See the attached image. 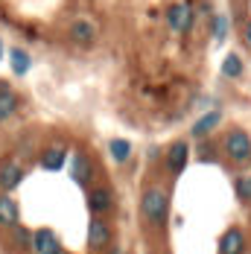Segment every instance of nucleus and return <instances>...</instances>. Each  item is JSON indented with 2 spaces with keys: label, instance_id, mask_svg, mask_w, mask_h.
Here are the masks:
<instances>
[{
  "label": "nucleus",
  "instance_id": "f257e3e1",
  "mask_svg": "<svg viewBox=\"0 0 251 254\" xmlns=\"http://www.w3.org/2000/svg\"><path fill=\"white\" fill-rule=\"evenodd\" d=\"M140 210H143L146 222H152V225H164V222H167V210H170L167 193H164L161 187H149V190L143 193V199H140Z\"/></svg>",
  "mask_w": 251,
  "mask_h": 254
},
{
  "label": "nucleus",
  "instance_id": "f03ea898",
  "mask_svg": "<svg viewBox=\"0 0 251 254\" xmlns=\"http://www.w3.org/2000/svg\"><path fill=\"white\" fill-rule=\"evenodd\" d=\"M225 152L234 164H249L251 161V137L243 128H234L225 134Z\"/></svg>",
  "mask_w": 251,
  "mask_h": 254
},
{
  "label": "nucleus",
  "instance_id": "7ed1b4c3",
  "mask_svg": "<svg viewBox=\"0 0 251 254\" xmlns=\"http://www.w3.org/2000/svg\"><path fill=\"white\" fill-rule=\"evenodd\" d=\"M167 24L173 32H187L193 26V6L187 0H178V3H170L167 9Z\"/></svg>",
  "mask_w": 251,
  "mask_h": 254
},
{
  "label": "nucleus",
  "instance_id": "20e7f679",
  "mask_svg": "<svg viewBox=\"0 0 251 254\" xmlns=\"http://www.w3.org/2000/svg\"><path fill=\"white\" fill-rule=\"evenodd\" d=\"M32 252L35 254H62V246H59V240H56V234L50 228H41V231H35V237H32Z\"/></svg>",
  "mask_w": 251,
  "mask_h": 254
},
{
  "label": "nucleus",
  "instance_id": "39448f33",
  "mask_svg": "<svg viewBox=\"0 0 251 254\" xmlns=\"http://www.w3.org/2000/svg\"><path fill=\"white\" fill-rule=\"evenodd\" d=\"M21 181H24V170H21L15 161H3V164H0V190H3V193L15 190Z\"/></svg>",
  "mask_w": 251,
  "mask_h": 254
},
{
  "label": "nucleus",
  "instance_id": "423d86ee",
  "mask_svg": "<svg viewBox=\"0 0 251 254\" xmlns=\"http://www.w3.org/2000/svg\"><path fill=\"white\" fill-rule=\"evenodd\" d=\"M187 158H190V146L184 140H176L170 149H167V170L170 173H181L187 167Z\"/></svg>",
  "mask_w": 251,
  "mask_h": 254
},
{
  "label": "nucleus",
  "instance_id": "0eeeda50",
  "mask_svg": "<svg viewBox=\"0 0 251 254\" xmlns=\"http://www.w3.org/2000/svg\"><path fill=\"white\" fill-rule=\"evenodd\" d=\"M70 170H73V181H79L82 187H88L91 184V178H94V167H91V158L85 152H76L70 158Z\"/></svg>",
  "mask_w": 251,
  "mask_h": 254
},
{
  "label": "nucleus",
  "instance_id": "6e6552de",
  "mask_svg": "<svg viewBox=\"0 0 251 254\" xmlns=\"http://www.w3.org/2000/svg\"><path fill=\"white\" fill-rule=\"evenodd\" d=\"M246 252V237L240 228H228L219 237V254H243Z\"/></svg>",
  "mask_w": 251,
  "mask_h": 254
},
{
  "label": "nucleus",
  "instance_id": "1a4fd4ad",
  "mask_svg": "<svg viewBox=\"0 0 251 254\" xmlns=\"http://www.w3.org/2000/svg\"><path fill=\"white\" fill-rule=\"evenodd\" d=\"M70 38H73L76 44H94V38H97V26L91 24V21H85V18H79L70 24Z\"/></svg>",
  "mask_w": 251,
  "mask_h": 254
},
{
  "label": "nucleus",
  "instance_id": "9d476101",
  "mask_svg": "<svg viewBox=\"0 0 251 254\" xmlns=\"http://www.w3.org/2000/svg\"><path fill=\"white\" fill-rule=\"evenodd\" d=\"M108 240H111L108 225H105L102 219H94V222L88 225V246H91V249H105V246H108Z\"/></svg>",
  "mask_w": 251,
  "mask_h": 254
},
{
  "label": "nucleus",
  "instance_id": "9b49d317",
  "mask_svg": "<svg viewBox=\"0 0 251 254\" xmlns=\"http://www.w3.org/2000/svg\"><path fill=\"white\" fill-rule=\"evenodd\" d=\"M0 225L3 228L18 225V202L9 193H0Z\"/></svg>",
  "mask_w": 251,
  "mask_h": 254
},
{
  "label": "nucleus",
  "instance_id": "f8f14e48",
  "mask_svg": "<svg viewBox=\"0 0 251 254\" xmlns=\"http://www.w3.org/2000/svg\"><path fill=\"white\" fill-rule=\"evenodd\" d=\"M15 108H18V94L6 82H0V123H6L15 114Z\"/></svg>",
  "mask_w": 251,
  "mask_h": 254
},
{
  "label": "nucleus",
  "instance_id": "ddd939ff",
  "mask_svg": "<svg viewBox=\"0 0 251 254\" xmlns=\"http://www.w3.org/2000/svg\"><path fill=\"white\" fill-rule=\"evenodd\" d=\"M88 207L94 213H105L111 207V190L108 187H91L88 190Z\"/></svg>",
  "mask_w": 251,
  "mask_h": 254
},
{
  "label": "nucleus",
  "instance_id": "4468645a",
  "mask_svg": "<svg viewBox=\"0 0 251 254\" xmlns=\"http://www.w3.org/2000/svg\"><path fill=\"white\" fill-rule=\"evenodd\" d=\"M219 120H222L219 111H207V114H201L199 120L193 123V134H196V137H207L213 128L219 126Z\"/></svg>",
  "mask_w": 251,
  "mask_h": 254
},
{
  "label": "nucleus",
  "instance_id": "2eb2a0df",
  "mask_svg": "<svg viewBox=\"0 0 251 254\" xmlns=\"http://www.w3.org/2000/svg\"><path fill=\"white\" fill-rule=\"evenodd\" d=\"M9 64H12V73L24 76L26 70L32 67V59H29V53H26V50H21V47H12V50H9Z\"/></svg>",
  "mask_w": 251,
  "mask_h": 254
},
{
  "label": "nucleus",
  "instance_id": "dca6fc26",
  "mask_svg": "<svg viewBox=\"0 0 251 254\" xmlns=\"http://www.w3.org/2000/svg\"><path fill=\"white\" fill-rule=\"evenodd\" d=\"M64 158H67V155H64V149H62V146H50V149H47V152L41 155V167H44V170H62V167H64Z\"/></svg>",
  "mask_w": 251,
  "mask_h": 254
},
{
  "label": "nucleus",
  "instance_id": "f3484780",
  "mask_svg": "<svg viewBox=\"0 0 251 254\" xmlns=\"http://www.w3.org/2000/svg\"><path fill=\"white\" fill-rule=\"evenodd\" d=\"M222 73H225L228 79L243 76V59H240L237 53H228L225 59H222Z\"/></svg>",
  "mask_w": 251,
  "mask_h": 254
},
{
  "label": "nucleus",
  "instance_id": "a211bd4d",
  "mask_svg": "<svg viewBox=\"0 0 251 254\" xmlns=\"http://www.w3.org/2000/svg\"><path fill=\"white\" fill-rule=\"evenodd\" d=\"M108 152H111V158H114L117 164H123L126 158L131 155V143H128V140H123V137H114V140L108 143Z\"/></svg>",
  "mask_w": 251,
  "mask_h": 254
},
{
  "label": "nucleus",
  "instance_id": "6ab92c4d",
  "mask_svg": "<svg viewBox=\"0 0 251 254\" xmlns=\"http://www.w3.org/2000/svg\"><path fill=\"white\" fill-rule=\"evenodd\" d=\"M213 38H216L219 44L228 38V15H216V18H213Z\"/></svg>",
  "mask_w": 251,
  "mask_h": 254
},
{
  "label": "nucleus",
  "instance_id": "aec40b11",
  "mask_svg": "<svg viewBox=\"0 0 251 254\" xmlns=\"http://www.w3.org/2000/svg\"><path fill=\"white\" fill-rule=\"evenodd\" d=\"M237 196H240L243 202H251V176L237 178Z\"/></svg>",
  "mask_w": 251,
  "mask_h": 254
},
{
  "label": "nucleus",
  "instance_id": "412c9836",
  "mask_svg": "<svg viewBox=\"0 0 251 254\" xmlns=\"http://www.w3.org/2000/svg\"><path fill=\"white\" fill-rule=\"evenodd\" d=\"M246 41H249V44H251V21H249V24H246Z\"/></svg>",
  "mask_w": 251,
  "mask_h": 254
},
{
  "label": "nucleus",
  "instance_id": "4be33fe9",
  "mask_svg": "<svg viewBox=\"0 0 251 254\" xmlns=\"http://www.w3.org/2000/svg\"><path fill=\"white\" fill-rule=\"evenodd\" d=\"M3 50H6V47H3V41H0V59H3Z\"/></svg>",
  "mask_w": 251,
  "mask_h": 254
}]
</instances>
